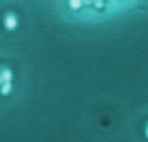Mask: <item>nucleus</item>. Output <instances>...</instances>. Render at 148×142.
<instances>
[{
	"label": "nucleus",
	"mask_w": 148,
	"mask_h": 142,
	"mask_svg": "<svg viewBox=\"0 0 148 142\" xmlns=\"http://www.w3.org/2000/svg\"><path fill=\"white\" fill-rule=\"evenodd\" d=\"M4 26L8 30H14L18 26V17L14 12H8L4 14Z\"/></svg>",
	"instance_id": "f257e3e1"
},
{
	"label": "nucleus",
	"mask_w": 148,
	"mask_h": 142,
	"mask_svg": "<svg viewBox=\"0 0 148 142\" xmlns=\"http://www.w3.org/2000/svg\"><path fill=\"white\" fill-rule=\"evenodd\" d=\"M144 134H146V137L148 138V123H147V125H146V129H144Z\"/></svg>",
	"instance_id": "f03ea898"
}]
</instances>
